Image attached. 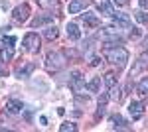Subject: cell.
Segmentation results:
<instances>
[{
	"mask_svg": "<svg viewBox=\"0 0 148 132\" xmlns=\"http://www.w3.org/2000/svg\"><path fill=\"white\" fill-rule=\"evenodd\" d=\"M140 32H138V28H130V38H138Z\"/></svg>",
	"mask_w": 148,
	"mask_h": 132,
	"instance_id": "26",
	"label": "cell"
},
{
	"mask_svg": "<svg viewBox=\"0 0 148 132\" xmlns=\"http://www.w3.org/2000/svg\"><path fill=\"white\" fill-rule=\"evenodd\" d=\"M0 75H4V71H2V67H0Z\"/></svg>",
	"mask_w": 148,
	"mask_h": 132,
	"instance_id": "30",
	"label": "cell"
},
{
	"mask_svg": "<svg viewBox=\"0 0 148 132\" xmlns=\"http://www.w3.org/2000/svg\"><path fill=\"white\" fill-rule=\"evenodd\" d=\"M47 22H53V16H38L32 20V26L38 28V26H42V24H47Z\"/></svg>",
	"mask_w": 148,
	"mask_h": 132,
	"instance_id": "15",
	"label": "cell"
},
{
	"mask_svg": "<svg viewBox=\"0 0 148 132\" xmlns=\"http://www.w3.org/2000/svg\"><path fill=\"white\" fill-rule=\"evenodd\" d=\"M105 83H107V87H109V89L114 87V75H113V73H107V75H105Z\"/></svg>",
	"mask_w": 148,
	"mask_h": 132,
	"instance_id": "22",
	"label": "cell"
},
{
	"mask_svg": "<svg viewBox=\"0 0 148 132\" xmlns=\"http://www.w3.org/2000/svg\"><path fill=\"white\" fill-rule=\"evenodd\" d=\"M42 8H56L57 6V0H36Z\"/></svg>",
	"mask_w": 148,
	"mask_h": 132,
	"instance_id": "18",
	"label": "cell"
},
{
	"mask_svg": "<svg viewBox=\"0 0 148 132\" xmlns=\"http://www.w3.org/2000/svg\"><path fill=\"white\" fill-rule=\"evenodd\" d=\"M91 2L89 0H71L69 2V14H79L81 10H85Z\"/></svg>",
	"mask_w": 148,
	"mask_h": 132,
	"instance_id": "7",
	"label": "cell"
},
{
	"mask_svg": "<svg viewBox=\"0 0 148 132\" xmlns=\"http://www.w3.org/2000/svg\"><path fill=\"white\" fill-rule=\"evenodd\" d=\"M63 65H65V55L61 53V51H51V53H47L46 67L49 71H59Z\"/></svg>",
	"mask_w": 148,
	"mask_h": 132,
	"instance_id": "2",
	"label": "cell"
},
{
	"mask_svg": "<svg viewBox=\"0 0 148 132\" xmlns=\"http://www.w3.org/2000/svg\"><path fill=\"white\" fill-rule=\"evenodd\" d=\"M105 57L116 67H125L126 61H128V51H126L125 47H107L105 49Z\"/></svg>",
	"mask_w": 148,
	"mask_h": 132,
	"instance_id": "1",
	"label": "cell"
},
{
	"mask_svg": "<svg viewBox=\"0 0 148 132\" xmlns=\"http://www.w3.org/2000/svg\"><path fill=\"white\" fill-rule=\"evenodd\" d=\"M67 38L73 40V42H77L81 38V32H79V28H77V24H67Z\"/></svg>",
	"mask_w": 148,
	"mask_h": 132,
	"instance_id": "10",
	"label": "cell"
},
{
	"mask_svg": "<svg viewBox=\"0 0 148 132\" xmlns=\"http://www.w3.org/2000/svg\"><path fill=\"white\" fill-rule=\"evenodd\" d=\"M99 63H101V57H93V59H91V65L93 67H97Z\"/></svg>",
	"mask_w": 148,
	"mask_h": 132,
	"instance_id": "28",
	"label": "cell"
},
{
	"mask_svg": "<svg viewBox=\"0 0 148 132\" xmlns=\"http://www.w3.org/2000/svg\"><path fill=\"white\" fill-rule=\"evenodd\" d=\"M134 18H136L140 24H144V26H148V12H144V10H138V12H134Z\"/></svg>",
	"mask_w": 148,
	"mask_h": 132,
	"instance_id": "17",
	"label": "cell"
},
{
	"mask_svg": "<svg viewBox=\"0 0 148 132\" xmlns=\"http://www.w3.org/2000/svg\"><path fill=\"white\" fill-rule=\"evenodd\" d=\"M46 38L47 40H56L57 38V28H47L46 30Z\"/></svg>",
	"mask_w": 148,
	"mask_h": 132,
	"instance_id": "24",
	"label": "cell"
},
{
	"mask_svg": "<svg viewBox=\"0 0 148 132\" xmlns=\"http://www.w3.org/2000/svg\"><path fill=\"white\" fill-rule=\"evenodd\" d=\"M111 122L114 124V128H126V124H128L121 114H113V116H111Z\"/></svg>",
	"mask_w": 148,
	"mask_h": 132,
	"instance_id": "13",
	"label": "cell"
},
{
	"mask_svg": "<svg viewBox=\"0 0 148 132\" xmlns=\"http://www.w3.org/2000/svg\"><path fill=\"white\" fill-rule=\"evenodd\" d=\"M12 49L10 47H4V49H2V51H0V59H2V61H10L12 59Z\"/></svg>",
	"mask_w": 148,
	"mask_h": 132,
	"instance_id": "20",
	"label": "cell"
},
{
	"mask_svg": "<svg viewBox=\"0 0 148 132\" xmlns=\"http://www.w3.org/2000/svg\"><path fill=\"white\" fill-rule=\"evenodd\" d=\"M34 67H36L34 63H28V65L24 67V69H20V71H18V75H20V77H28V75L34 71Z\"/></svg>",
	"mask_w": 148,
	"mask_h": 132,
	"instance_id": "19",
	"label": "cell"
},
{
	"mask_svg": "<svg viewBox=\"0 0 148 132\" xmlns=\"http://www.w3.org/2000/svg\"><path fill=\"white\" fill-rule=\"evenodd\" d=\"M113 4H116V6H126L128 0H113Z\"/></svg>",
	"mask_w": 148,
	"mask_h": 132,
	"instance_id": "27",
	"label": "cell"
},
{
	"mask_svg": "<svg viewBox=\"0 0 148 132\" xmlns=\"http://www.w3.org/2000/svg\"><path fill=\"white\" fill-rule=\"evenodd\" d=\"M69 87H71V91L75 93V95H81L85 89H87V85H85V81H83V77H81L79 71H73L71 73V81H69Z\"/></svg>",
	"mask_w": 148,
	"mask_h": 132,
	"instance_id": "4",
	"label": "cell"
},
{
	"mask_svg": "<svg viewBox=\"0 0 148 132\" xmlns=\"http://www.w3.org/2000/svg\"><path fill=\"white\" fill-rule=\"evenodd\" d=\"M109 97H111L113 101H121V89H119V87H113V89H111V95H109Z\"/></svg>",
	"mask_w": 148,
	"mask_h": 132,
	"instance_id": "23",
	"label": "cell"
},
{
	"mask_svg": "<svg viewBox=\"0 0 148 132\" xmlns=\"http://www.w3.org/2000/svg\"><path fill=\"white\" fill-rule=\"evenodd\" d=\"M140 6L142 8H148V0H140Z\"/></svg>",
	"mask_w": 148,
	"mask_h": 132,
	"instance_id": "29",
	"label": "cell"
},
{
	"mask_svg": "<svg viewBox=\"0 0 148 132\" xmlns=\"http://www.w3.org/2000/svg\"><path fill=\"white\" fill-rule=\"evenodd\" d=\"M22 109H24V105H22V101H18V99H10L6 103V110H8L10 114H18Z\"/></svg>",
	"mask_w": 148,
	"mask_h": 132,
	"instance_id": "9",
	"label": "cell"
},
{
	"mask_svg": "<svg viewBox=\"0 0 148 132\" xmlns=\"http://www.w3.org/2000/svg\"><path fill=\"white\" fill-rule=\"evenodd\" d=\"M99 10H101L103 14H105V16H111V18H113L114 14H116V12H114V8H113V4H111V2H103L101 6H99Z\"/></svg>",
	"mask_w": 148,
	"mask_h": 132,
	"instance_id": "12",
	"label": "cell"
},
{
	"mask_svg": "<svg viewBox=\"0 0 148 132\" xmlns=\"http://www.w3.org/2000/svg\"><path fill=\"white\" fill-rule=\"evenodd\" d=\"M81 20L87 24V26H91V28H97L101 20H99V16L97 14H93V12H85V14H81Z\"/></svg>",
	"mask_w": 148,
	"mask_h": 132,
	"instance_id": "8",
	"label": "cell"
},
{
	"mask_svg": "<svg viewBox=\"0 0 148 132\" xmlns=\"http://www.w3.org/2000/svg\"><path fill=\"white\" fill-rule=\"evenodd\" d=\"M99 87H101V77H93L91 81L87 83V91H89V93H97Z\"/></svg>",
	"mask_w": 148,
	"mask_h": 132,
	"instance_id": "14",
	"label": "cell"
},
{
	"mask_svg": "<svg viewBox=\"0 0 148 132\" xmlns=\"http://www.w3.org/2000/svg\"><path fill=\"white\" fill-rule=\"evenodd\" d=\"M59 130H61V132H75V130H77V126H75L73 122H65V124L59 126Z\"/></svg>",
	"mask_w": 148,
	"mask_h": 132,
	"instance_id": "21",
	"label": "cell"
},
{
	"mask_svg": "<svg viewBox=\"0 0 148 132\" xmlns=\"http://www.w3.org/2000/svg\"><path fill=\"white\" fill-rule=\"evenodd\" d=\"M14 44H16V38H14V36H8V38H4V45H6V47H12Z\"/></svg>",
	"mask_w": 148,
	"mask_h": 132,
	"instance_id": "25",
	"label": "cell"
},
{
	"mask_svg": "<svg viewBox=\"0 0 148 132\" xmlns=\"http://www.w3.org/2000/svg\"><path fill=\"white\" fill-rule=\"evenodd\" d=\"M28 16H30V6L28 4H20V6H16L14 12H12V18H14L16 24H24L28 20Z\"/></svg>",
	"mask_w": 148,
	"mask_h": 132,
	"instance_id": "5",
	"label": "cell"
},
{
	"mask_svg": "<svg viewBox=\"0 0 148 132\" xmlns=\"http://www.w3.org/2000/svg\"><path fill=\"white\" fill-rule=\"evenodd\" d=\"M146 65H148V51H144V53L138 57V65H136L134 71H138V69H142V67H146ZM134 71H130V73H134Z\"/></svg>",
	"mask_w": 148,
	"mask_h": 132,
	"instance_id": "16",
	"label": "cell"
},
{
	"mask_svg": "<svg viewBox=\"0 0 148 132\" xmlns=\"http://www.w3.org/2000/svg\"><path fill=\"white\" fill-rule=\"evenodd\" d=\"M136 91H138L140 97H146V95H148V77L140 79V83L136 85Z\"/></svg>",
	"mask_w": 148,
	"mask_h": 132,
	"instance_id": "11",
	"label": "cell"
},
{
	"mask_svg": "<svg viewBox=\"0 0 148 132\" xmlns=\"http://www.w3.org/2000/svg\"><path fill=\"white\" fill-rule=\"evenodd\" d=\"M128 112H130L132 120H138V118L142 116V112H144V105L138 103V101H130V105H128Z\"/></svg>",
	"mask_w": 148,
	"mask_h": 132,
	"instance_id": "6",
	"label": "cell"
},
{
	"mask_svg": "<svg viewBox=\"0 0 148 132\" xmlns=\"http://www.w3.org/2000/svg\"><path fill=\"white\" fill-rule=\"evenodd\" d=\"M24 47H26V51H30V53L40 51V36L34 34V32H28L24 36Z\"/></svg>",
	"mask_w": 148,
	"mask_h": 132,
	"instance_id": "3",
	"label": "cell"
}]
</instances>
